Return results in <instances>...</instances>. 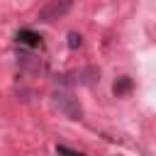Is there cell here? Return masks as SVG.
Listing matches in <instances>:
<instances>
[{"instance_id": "cell-4", "label": "cell", "mask_w": 156, "mask_h": 156, "mask_svg": "<svg viewBox=\"0 0 156 156\" xmlns=\"http://www.w3.org/2000/svg\"><path fill=\"white\" fill-rule=\"evenodd\" d=\"M129 88H132V80H129V78L124 76V78H119V80L115 83V88H112V90H115V95L119 98V95H124V93H127Z\"/></svg>"}, {"instance_id": "cell-3", "label": "cell", "mask_w": 156, "mask_h": 156, "mask_svg": "<svg viewBox=\"0 0 156 156\" xmlns=\"http://www.w3.org/2000/svg\"><path fill=\"white\" fill-rule=\"evenodd\" d=\"M15 39H17V44H22V46H32V49L41 46V37H39L37 32H32V29H20Z\"/></svg>"}, {"instance_id": "cell-2", "label": "cell", "mask_w": 156, "mask_h": 156, "mask_svg": "<svg viewBox=\"0 0 156 156\" xmlns=\"http://www.w3.org/2000/svg\"><path fill=\"white\" fill-rule=\"evenodd\" d=\"M56 105H58V110H61L66 117H71V119H80V117H83V110H80L78 100H76L73 95H68V93H58V95H56Z\"/></svg>"}, {"instance_id": "cell-5", "label": "cell", "mask_w": 156, "mask_h": 156, "mask_svg": "<svg viewBox=\"0 0 156 156\" xmlns=\"http://www.w3.org/2000/svg\"><path fill=\"white\" fill-rule=\"evenodd\" d=\"M68 46H71V49H78V46H80V34L71 32V34H68Z\"/></svg>"}, {"instance_id": "cell-6", "label": "cell", "mask_w": 156, "mask_h": 156, "mask_svg": "<svg viewBox=\"0 0 156 156\" xmlns=\"http://www.w3.org/2000/svg\"><path fill=\"white\" fill-rule=\"evenodd\" d=\"M56 151H58L61 156H80L78 151H71V149H66V146H56Z\"/></svg>"}, {"instance_id": "cell-1", "label": "cell", "mask_w": 156, "mask_h": 156, "mask_svg": "<svg viewBox=\"0 0 156 156\" xmlns=\"http://www.w3.org/2000/svg\"><path fill=\"white\" fill-rule=\"evenodd\" d=\"M73 0H49L41 10H39V22H54V20H61L68 15Z\"/></svg>"}]
</instances>
